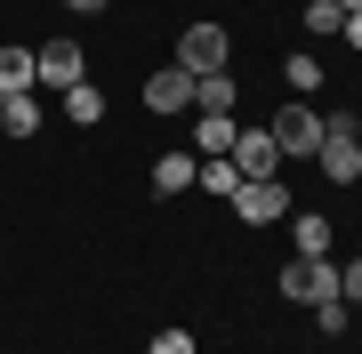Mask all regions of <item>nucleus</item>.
<instances>
[{
    "label": "nucleus",
    "mask_w": 362,
    "mask_h": 354,
    "mask_svg": "<svg viewBox=\"0 0 362 354\" xmlns=\"http://www.w3.org/2000/svg\"><path fill=\"white\" fill-rule=\"evenodd\" d=\"M290 249H298V258H330V218L290 210Z\"/></svg>",
    "instance_id": "nucleus-8"
},
{
    "label": "nucleus",
    "mask_w": 362,
    "mask_h": 354,
    "mask_svg": "<svg viewBox=\"0 0 362 354\" xmlns=\"http://www.w3.org/2000/svg\"><path fill=\"white\" fill-rule=\"evenodd\" d=\"M338 8H362V0H338Z\"/></svg>",
    "instance_id": "nucleus-23"
},
{
    "label": "nucleus",
    "mask_w": 362,
    "mask_h": 354,
    "mask_svg": "<svg viewBox=\"0 0 362 354\" xmlns=\"http://www.w3.org/2000/svg\"><path fill=\"white\" fill-rule=\"evenodd\" d=\"M226 201H233L242 225H282V218H290V185H282V177H242Z\"/></svg>",
    "instance_id": "nucleus-2"
},
{
    "label": "nucleus",
    "mask_w": 362,
    "mask_h": 354,
    "mask_svg": "<svg viewBox=\"0 0 362 354\" xmlns=\"http://www.w3.org/2000/svg\"><path fill=\"white\" fill-rule=\"evenodd\" d=\"M25 89H40L33 49H0V97H25Z\"/></svg>",
    "instance_id": "nucleus-11"
},
{
    "label": "nucleus",
    "mask_w": 362,
    "mask_h": 354,
    "mask_svg": "<svg viewBox=\"0 0 362 354\" xmlns=\"http://www.w3.org/2000/svg\"><path fill=\"white\" fill-rule=\"evenodd\" d=\"M65 121H73V129H97V121H105V89H97V81H73V89H65Z\"/></svg>",
    "instance_id": "nucleus-10"
},
{
    "label": "nucleus",
    "mask_w": 362,
    "mask_h": 354,
    "mask_svg": "<svg viewBox=\"0 0 362 354\" xmlns=\"http://www.w3.org/2000/svg\"><path fill=\"white\" fill-rule=\"evenodd\" d=\"M194 185H202V194H218V201H226V194H233V185H242V170H233V161H226V153H209Z\"/></svg>",
    "instance_id": "nucleus-16"
},
{
    "label": "nucleus",
    "mask_w": 362,
    "mask_h": 354,
    "mask_svg": "<svg viewBox=\"0 0 362 354\" xmlns=\"http://www.w3.org/2000/svg\"><path fill=\"white\" fill-rule=\"evenodd\" d=\"M233 170H242V177H274V170H282V145H274L266 129H233Z\"/></svg>",
    "instance_id": "nucleus-7"
},
{
    "label": "nucleus",
    "mask_w": 362,
    "mask_h": 354,
    "mask_svg": "<svg viewBox=\"0 0 362 354\" xmlns=\"http://www.w3.org/2000/svg\"><path fill=\"white\" fill-rule=\"evenodd\" d=\"M226 57H233V40H226V25H185V40H177V65L185 73H226Z\"/></svg>",
    "instance_id": "nucleus-5"
},
{
    "label": "nucleus",
    "mask_w": 362,
    "mask_h": 354,
    "mask_svg": "<svg viewBox=\"0 0 362 354\" xmlns=\"http://www.w3.org/2000/svg\"><path fill=\"white\" fill-rule=\"evenodd\" d=\"M338 298H346V306H362V258H346V266H338Z\"/></svg>",
    "instance_id": "nucleus-19"
},
{
    "label": "nucleus",
    "mask_w": 362,
    "mask_h": 354,
    "mask_svg": "<svg viewBox=\"0 0 362 354\" xmlns=\"http://www.w3.org/2000/svg\"><path fill=\"white\" fill-rule=\"evenodd\" d=\"M306 33H314V40L346 33V8H338V0H306Z\"/></svg>",
    "instance_id": "nucleus-17"
},
{
    "label": "nucleus",
    "mask_w": 362,
    "mask_h": 354,
    "mask_svg": "<svg viewBox=\"0 0 362 354\" xmlns=\"http://www.w3.org/2000/svg\"><path fill=\"white\" fill-rule=\"evenodd\" d=\"M0 105H8V97H0Z\"/></svg>",
    "instance_id": "nucleus-24"
},
{
    "label": "nucleus",
    "mask_w": 362,
    "mask_h": 354,
    "mask_svg": "<svg viewBox=\"0 0 362 354\" xmlns=\"http://www.w3.org/2000/svg\"><path fill=\"white\" fill-rule=\"evenodd\" d=\"M282 81H290V97H314V89H322V57H314V49H298L290 65H282Z\"/></svg>",
    "instance_id": "nucleus-15"
},
{
    "label": "nucleus",
    "mask_w": 362,
    "mask_h": 354,
    "mask_svg": "<svg viewBox=\"0 0 362 354\" xmlns=\"http://www.w3.org/2000/svg\"><path fill=\"white\" fill-rule=\"evenodd\" d=\"M282 298L330 306V298H338V266H330V258H290V266H282Z\"/></svg>",
    "instance_id": "nucleus-4"
},
{
    "label": "nucleus",
    "mask_w": 362,
    "mask_h": 354,
    "mask_svg": "<svg viewBox=\"0 0 362 354\" xmlns=\"http://www.w3.org/2000/svg\"><path fill=\"white\" fill-rule=\"evenodd\" d=\"M145 113H194V73H185V65L145 73Z\"/></svg>",
    "instance_id": "nucleus-6"
},
{
    "label": "nucleus",
    "mask_w": 362,
    "mask_h": 354,
    "mask_svg": "<svg viewBox=\"0 0 362 354\" xmlns=\"http://www.w3.org/2000/svg\"><path fill=\"white\" fill-rule=\"evenodd\" d=\"M314 322H322V338H338V330H346V298H330V306H314Z\"/></svg>",
    "instance_id": "nucleus-20"
},
{
    "label": "nucleus",
    "mask_w": 362,
    "mask_h": 354,
    "mask_svg": "<svg viewBox=\"0 0 362 354\" xmlns=\"http://www.w3.org/2000/svg\"><path fill=\"white\" fill-rule=\"evenodd\" d=\"M145 354H194V330H153V346Z\"/></svg>",
    "instance_id": "nucleus-18"
},
{
    "label": "nucleus",
    "mask_w": 362,
    "mask_h": 354,
    "mask_svg": "<svg viewBox=\"0 0 362 354\" xmlns=\"http://www.w3.org/2000/svg\"><path fill=\"white\" fill-rule=\"evenodd\" d=\"M194 177H202V153H161L153 161V194H185Z\"/></svg>",
    "instance_id": "nucleus-9"
},
{
    "label": "nucleus",
    "mask_w": 362,
    "mask_h": 354,
    "mask_svg": "<svg viewBox=\"0 0 362 354\" xmlns=\"http://www.w3.org/2000/svg\"><path fill=\"white\" fill-rule=\"evenodd\" d=\"M266 137L282 145V161H314V153H322V113H314L306 97H290V105L266 121Z\"/></svg>",
    "instance_id": "nucleus-1"
},
{
    "label": "nucleus",
    "mask_w": 362,
    "mask_h": 354,
    "mask_svg": "<svg viewBox=\"0 0 362 354\" xmlns=\"http://www.w3.org/2000/svg\"><path fill=\"white\" fill-rule=\"evenodd\" d=\"M65 8H73V16H105L113 0H65Z\"/></svg>",
    "instance_id": "nucleus-21"
},
{
    "label": "nucleus",
    "mask_w": 362,
    "mask_h": 354,
    "mask_svg": "<svg viewBox=\"0 0 362 354\" xmlns=\"http://www.w3.org/2000/svg\"><path fill=\"white\" fill-rule=\"evenodd\" d=\"M33 73H40V89L65 97L73 81H89V49H81V40H40V49H33Z\"/></svg>",
    "instance_id": "nucleus-3"
},
{
    "label": "nucleus",
    "mask_w": 362,
    "mask_h": 354,
    "mask_svg": "<svg viewBox=\"0 0 362 354\" xmlns=\"http://www.w3.org/2000/svg\"><path fill=\"white\" fill-rule=\"evenodd\" d=\"M0 129H8V137H33V129H40V89L8 97V105H0Z\"/></svg>",
    "instance_id": "nucleus-14"
},
{
    "label": "nucleus",
    "mask_w": 362,
    "mask_h": 354,
    "mask_svg": "<svg viewBox=\"0 0 362 354\" xmlns=\"http://www.w3.org/2000/svg\"><path fill=\"white\" fill-rule=\"evenodd\" d=\"M233 97H242L233 73H202V81H194V113H233Z\"/></svg>",
    "instance_id": "nucleus-12"
},
{
    "label": "nucleus",
    "mask_w": 362,
    "mask_h": 354,
    "mask_svg": "<svg viewBox=\"0 0 362 354\" xmlns=\"http://www.w3.org/2000/svg\"><path fill=\"white\" fill-rule=\"evenodd\" d=\"M346 40H354V49H362V8H346Z\"/></svg>",
    "instance_id": "nucleus-22"
},
{
    "label": "nucleus",
    "mask_w": 362,
    "mask_h": 354,
    "mask_svg": "<svg viewBox=\"0 0 362 354\" xmlns=\"http://www.w3.org/2000/svg\"><path fill=\"white\" fill-rule=\"evenodd\" d=\"M194 145H202V161L233 153V113H194Z\"/></svg>",
    "instance_id": "nucleus-13"
}]
</instances>
